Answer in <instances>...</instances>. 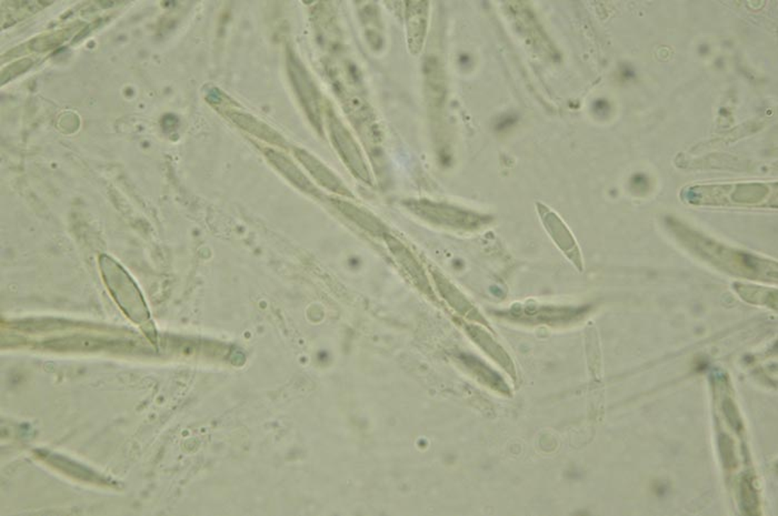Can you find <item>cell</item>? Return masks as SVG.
I'll return each mask as SVG.
<instances>
[{
  "label": "cell",
  "instance_id": "obj_11",
  "mask_svg": "<svg viewBox=\"0 0 778 516\" xmlns=\"http://www.w3.org/2000/svg\"><path fill=\"white\" fill-rule=\"evenodd\" d=\"M623 75L626 76V77H627V78L633 77V76H634L633 70L629 69V67H626L625 70H623Z\"/></svg>",
  "mask_w": 778,
  "mask_h": 516
},
{
  "label": "cell",
  "instance_id": "obj_2",
  "mask_svg": "<svg viewBox=\"0 0 778 516\" xmlns=\"http://www.w3.org/2000/svg\"><path fill=\"white\" fill-rule=\"evenodd\" d=\"M328 126L333 145L338 150L341 157L344 158L345 163L349 165L352 171L356 173L357 176L364 180L368 179L367 169L362 160L360 149L355 143L348 130L333 112H328Z\"/></svg>",
  "mask_w": 778,
  "mask_h": 516
},
{
  "label": "cell",
  "instance_id": "obj_4",
  "mask_svg": "<svg viewBox=\"0 0 778 516\" xmlns=\"http://www.w3.org/2000/svg\"><path fill=\"white\" fill-rule=\"evenodd\" d=\"M426 3H407V27L411 52H417L424 42L427 23Z\"/></svg>",
  "mask_w": 778,
  "mask_h": 516
},
{
  "label": "cell",
  "instance_id": "obj_1",
  "mask_svg": "<svg viewBox=\"0 0 778 516\" xmlns=\"http://www.w3.org/2000/svg\"><path fill=\"white\" fill-rule=\"evenodd\" d=\"M287 71L290 83L295 91L300 105L305 110L308 118L317 129H321V96L314 83L313 78L308 73L305 66L299 58L292 52H287Z\"/></svg>",
  "mask_w": 778,
  "mask_h": 516
},
{
  "label": "cell",
  "instance_id": "obj_3",
  "mask_svg": "<svg viewBox=\"0 0 778 516\" xmlns=\"http://www.w3.org/2000/svg\"><path fill=\"white\" fill-rule=\"evenodd\" d=\"M295 155L298 160L303 163L304 167L311 173V176L319 181L321 186L336 194H347L344 184H341V180L319 159H316L313 155L302 149H296Z\"/></svg>",
  "mask_w": 778,
  "mask_h": 516
},
{
  "label": "cell",
  "instance_id": "obj_7",
  "mask_svg": "<svg viewBox=\"0 0 778 516\" xmlns=\"http://www.w3.org/2000/svg\"><path fill=\"white\" fill-rule=\"evenodd\" d=\"M335 204L341 211L346 214L347 217L356 222L357 225H362V228L370 230L372 233L382 231V225L375 218H372L370 214L365 213L364 211L358 209L356 206L343 201H335Z\"/></svg>",
  "mask_w": 778,
  "mask_h": 516
},
{
  "label": "cell",
  "instance_id": "obj_10",
  "mask_svg": "<svg viewBox=\"0 0 778 516\" xmlns=\"http://www.w3.org/2000/svg\"><path fill=\"white\" fill-rule=\"evenodd\" d=\"M595 110L600 112V114L604 115L605 112L610 111V106H608V103L606 102L605 100H598L595 102Z\"/></svg>",
  "mask_w": 778,
  "mask_h": 516
},
{
  "label": "cell",
  "instance_id": "obj_8",
  "mask_svg": "<svg viewBox=\"0 0 778 516\" xmlns=\"http://www.w3.org/2000/svg\"><path fill=\"white\" fill-rule=\"evenodd\" d=\"M101 342L98 341L87 340V339H66V340L57 341L52 344V346L55 348H93L101 346Z\"/></svg>",
  "mask_w": 778,
  "mask_h": 516
},
{
  "label": "cell",
  "instance_id": "obj_9",
  "mask_svg": "<svg viewBox=\"0 0 778 516\" xmlns=\"http://www.w3.org/2000/svg\"><path fill=\"white\" fill-rule=\"evenodd\" d=\"M743 500L746 505H750V506H755L754 503L756 501L755 492L750 480H744L743 483Z\"/></svg>",
  "mask_w": 778,
  "mask_h": 516
},
{
  "label": "cell",
  "instance_id": "obj_6",
  "mask_svg": "<svg viewBox=\"0 0 778 516\" xmlns=\"http://www.w3.org/2000/svg\"><path fill=\"white\" fill-rule=\"evenodd\" d=\"M231 118L237 122L239 126L245 128L246 130H248L251 134H255L259 137L264 138L267 141L276 142L280 143L282 141L280 134L275 132L274 130L270 129L266 124H261V122L256 120L253 117L248 116V115L241 114H233Z\"/></svg>",
  "mask_w": 778,
  "mask_h": 516
},
{
  "label": "cell",
  "instance_id": "obj_5",
  "mask_svg": "<svg viewBox=\"0 0 778 516\" xmlns=\"http://www.w3.org/2000/svg\"><path fill=\"white\" fill-rule=\"evenodd\" d=\"M266 156L269 161L274 165L275 168L278 169L282 176L286 177L292 184H295L300 190L308 194H316L315 187L311 181L306 178L305 175L287 157L280 155L274 150H267Z\"/></svg>",
  "mask_w": 778,
  "mask_h": 516
}]
</instances>
